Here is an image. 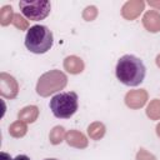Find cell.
I'll return each mask as SVG.
<instances>
[{
    "instance_id": "cell-1",
    "label": "cell",
    "mask_w": 160,
    "mask_h": 160,
    "mask_svg": "<svg viewBox=\"0 0 160 160\" xmlns=\"http://www.w3.org/2000/svg\"><path fill=\"white\" fill-rule=\"evenodd\" d=\"M115 74L121 84L126 86H138L144 81L146 69L139 58L128 54L119 59Z\"/></svg>"
},
{
    "instance_id": "cell-2",
    "label": "cell",
    "mask_w": 160,
    "mask_h": 160,
    "mask_svg": "<svg viewBox=\"0 0 160 160\" xmlns=\"http://www.w3.org/2000/svg\"><path fill=\"white\" fill-rule=\"evenodd\" d=\"M54 36L51 30L45 25L31 26L25 36V46L34 54H45L52 46Z\"/></svg>"
},
{
    "instance_id": "cell-3",
    "label": "cell",
    "mask_w": 160,
    "mask_h": 160,
    "mask_svg": "<svg viewBox=\"0 0 160 160\" xmlns=\"http://www.w3.org/2000/svg\"><path fill=\"white\" fill-rule=\"evenodd\" d=\"M78 94L74 91H66L56 94L50 100V109L55 118L58 119H69L71 118L79 108Z\"/></svg>"
},
{
    "instance_id": "cell-4",
    "label": "cell",
    "mask_w": 160,
    "mask_h": 160,
    "mask_svg": "<svg viewBox=\"0 0 160 160\" xmlns=\"http://www.w3.org/2000/svg\"><path fill=\"white\" fill-rule=\"evenodd\" d=\"M68 84V76L60 70H50L44 72L36 84V92L38 95L46 98L50 96L60 90H62Z\"/></svg>"
},
{
    "instance_id": "cell-5",
    "label": "cell",
    "mask_w": 160,
    "mask_h": 160,
    "mask_svg": "<svg viewBox=\"0 0 160 160\" xmlns=\"http://www.w3.org/2000/svg\"><path fill=\"white\" fill-rule=\"evenodd\" d=\"M19 8L24 16L29 20L39 21L44 20L51 10V4L48 0H35V1H20Z\"/></svg>"
},
{
    "instance_id": "cell-6",
    "label": "cell",
    "mask_w": 160,
    "mask_h": 160,
    "mask_svg": "<svg viewBox=\"0 0 160 160\" xmlns=\"http://www.w3.org/2000/svg\"><path fill=\"white\" fill-rule=\"evenodd\" d=\"M19 94V84L8 72H0V95L6 99H15Z\"/></svg>"
},
{
    "instance_id": "cell-7",
    "label": "cell",
    "mask_w": 160,
    "mask_h": 160,
    "mask_svg": "<svg viewBox=\"0 0 160 160\" xmlns=\"http://www.w3.org/2000/svg\"><path fill=\"white\" fill-rule=\"evenodd\" d=\"M148 98H149L148 91L145 89H139V90H130V91H128L124 100H125V104H126L128 108L136 110V109L142 108L146 104Z\"/></svg>"
},
{
    "instance_id": "cell-8",
    "label": "cell",
    "mask_w": 160,
    "mask_h": 160,
    "mask_svg": "<svg viewBox=\"0 0 160 160\" xmlns=\"http://www.w3.org/2000/svg\"><path fill=\"white\" fill-rule=\"evenodd\" d=\"M145 8V2L142 0H129L121 8V15L126 20H135L140 16Z\"/></svg>"
},
{
    "instance_id": "cell-9",
    "label": "cell",
    "mask_w": 160,
    "mask_h": 160,
    "mask_svg": "<svg viewBox=\"0 0 160 160\" xmlns=\"http://www.w3.org/2000/svg\"><path fill=\"white\" fill-rule=\"evenodd\" d=\"M142 25L149 32L160 31V12L156 10H149L142 16Z\"/></svg>"
},
{
    "instance_id": "cell-10",
    "label": "cell",
    "mask_w": 160,
    "mask_h": 160,
    "mask_svg": "<svg viewBox=\"0 0 160 160\" xmlns=\"http://www.w3.org/2000/svg\"><path fill=\"white\" fill-rule=\"evenodd\" d=\"M65 141L68 142L69 146H72L76 149H85L89 145L88 138L78 130H69L65 135Z\"/></svg>"
},
{
    "instance_id": "cell-11",
    "label": "cell",
    "mask_w": 160,
    "mask_h": 160,
    "mask_svg": "<svg viewBox=\"0 0 160 160\" xmlns=\"http://www.w3.org/2000/svg\"><path fill=\"white\" fill-rule=\"evenodd\" d=\"M84 68H85V65H84L82 59L76 55H70V56L65 58V60H64V69L72 75L82 72Z\"/></svg>"
},
{
    "instance_id": "cell-12",
    "label": "cell",
    "mask_w": 160,
    "mask_h": 160,
    "mask_svg": "<svg viewBox=\"0 0 160 160\" xmlns=\"http://www.w3.org/2000/svg\"><path fill=\"white\" fill-rule=\"evenodd\" d=\"M38 118H39V108L35 105L25 106L18 112V119L24 121L25 124H32L38 120Z\"/></svg>"
},
{
    "instance_id": "cell-13",
    "label": "cell",
    "mask_w": 160,
    "mask_h": 160,
    "mask_svg": "<svg viewBox=\"0 0 160 160\" xmlns=\"http://www.w3.org/2000/svg\"><path fill=\"white\" fill-rule=\"evenodd\" d=\"M106 132V128L102 122L100 121H94L88 126V135L90 136V139L92 140H100L104 138Z\"/></svg>"
},
{
    "instance_id": "cell-14",
    "label": "cell",
    "mask_w": 160,
    "mask_h": 160,
    "mask_svg": "<svg viewBox=\"0 0 160 160\" xmlns=\"http://www.w3.org/2000/svg\"><path fill=\"white\" fill-rule=\"evenodd\" d=\"M26 132H28V126H26V124H25L24 121H21V120H16V121H14V122L9 126V134H10L12 138H16V139L22 138V136L26 135Z\"/></svg>"
},
{
    "instance_id": "cell-15",
    "label": "cell",
    "mask_w": 160,
    "mask_h": 160,
    "mask_svg": "<svg viewBox=\"0 0 160 160\" xmlns=\"http://www.w3.org/2000/svg\"><path fill=\"white\" fill-rule=\"evenodd\" d=\"M65 135H66V132H65L64 126L58 125V126H54V128L50 130L49 140H50V142H51L52 145H59V144H61V142L65 140Z\"/></svg>"
},
{
    "instance_id": "cell-16",
    "label": "cell",
    "mask_w": 160,
    "mask_h": 160,
    "mask_svg": "<svg viewBox=\"0 0 160 160\" xmlns=\"http://www.w3.org/2000/svg\"><path fill=\"white\" fill-rule=\"evenodd\" d=\"M14 10L11 5H4L0 9V25L1 26H8L10 25V22H12L14 20Z\"/></svg>"
},
{
    "instance_id": "cell-17",
    "label": "cell",
    "mask_w": 160,
    "mask_h": 160,
    "mask_svg": "<svg viewBox=\"0 0 160 160\" xmlns=\"http://www.w3.org/2000/svg\"><path fill=\"white\" fill-rule=\"evenodd\" d=\"M146 115L150 120H160V100L154 99L149 102L146 108Z\"/></svg>"
},
{
    "instance_id": "cell-18",
    "label": "cell",
    "mask_w": 160,
    "mask_h": 160,
    "mask_svg": "<svg viewBox=\"0 0 160 160\" xmlns=\"http://www.w3.org/2000/svg\"><path fill=\"white\" fill-rule=\"evenodd\" d=\"M98 14H99L98 8L94 6V5H89V6H86V8L84 9V11H82V19H84L85 21H92V20L96 19Z\"/></svg>"
},
{
    "instance_id": "cell-19",
    "label": "cell",
    "mask_w": 160,
    "mask_h": 160,
    "mask_svg": "<svg viewBox=\"0 0 160 160\" xmlns=\"http://www.w3.org/2000/svg\"><path fill=\"white\" fill-rule=\"evenodd\" d=\"M12 24L19 30H28L29 29V21L22 15H20V14H15L14 20H12Z\"/></svg>"
},
{
    "instance_id": "cell-20",
    "label": "cell",
    "mask_w": 160,
    "mask_h": 160,
    "mask_svg": "<svg viewBox=\"0 0 160 160\" xmlns=\"http://www.w3.org/2000/svg\"><path fill=\"white\" fill-rule=\"evenodd\" d=\"M136 160H156V158L151 152H149L148 150L141 148V149H139V151L136 154Z\"/></svg>"
},
{
    "instance_id": "cell-21",
    "label": "cell",
    "mask_w": 160,
    "mask_h": 160,
    "mask_svg": "<svg viewBox=\"0 0 160 160\" xmlns=\"http://www.w3.org/2000/svg\"><path fill=\"white\" fill-rule=\"evenodd\" d=\"M148 4L150 6H152V8H155L156 10H160V1L159 0H149Z\"/></svg>"
},
{
    "instance_id": "cell-22",
    "label": "cell",
    "mask_w": 160,
    "mask_h": 160,
    "mask_svg": "<svg viewBox=\"0 0 160 160\" xmlns=\"http://www.w3.org/2000/svg\"><path fill=\"white\" fill-rule=\"evenodd\" d=\"M12 160H30V158H29L28 155H24V154H21V155H18L16 158H14Z\"/></svg>"
},
{
    "instance_id": "cell-23",
    "label": "cell",
    "mask_w": 160,
    "mask_h": 160,
    "mask_svg": "<svg viewBox=\"0 0 160 160\" xmlns=\"http://www.w3.org/2000/svg\"><path fill=\"white\" fill-rule=\"evenodd\" d=\"M1 160H12L11 159V156L9 155V154H6V152H1Z\"/></svg>"
},
{
    "instance_id": "cell-24",
    "label": "cell",
    "mask_w": 160,
    "mask_h": 160,
    "mask_svg": "<svg viewBox=\"0 0 160 160\" xmlns=\"http://www.w3.org/2000/svg\"><path fill=\"white\" fill-rule=\"evenodd\" d=\"M156 135L160 138V122L156 125Z\"/></svg>"
},
{
    "instance_id": "cell-25",
    "label": "cell",
    "mask_w": 160,
    "mask_h": 160,
    "mask_svg": "<svg viewBox=\"0 0 160 160\" xmlns=\"http://www.w3.org/2000/svg\"><path fill=\"white\" fill-rule=\"evenodd\" d=\"M155 61H156V65H158V68H160V54L156 56V60H155Z\"/></svg>"
},
{
    "instance_id": "cell-26",
    "label": "cell",
    "mask_w": 160,
    "mask_h": 160,
    "mask_svg": "<svg viewBox=\"0 0 160 160\" xmlns=\"http://www.w3.org/2000/svg\"><path fill=\"white\" fill-rule=\"evenodd\" d=\"M44 160H58V159H52V158H49V159H44Z\"/></svg>"
}]
</instances>
